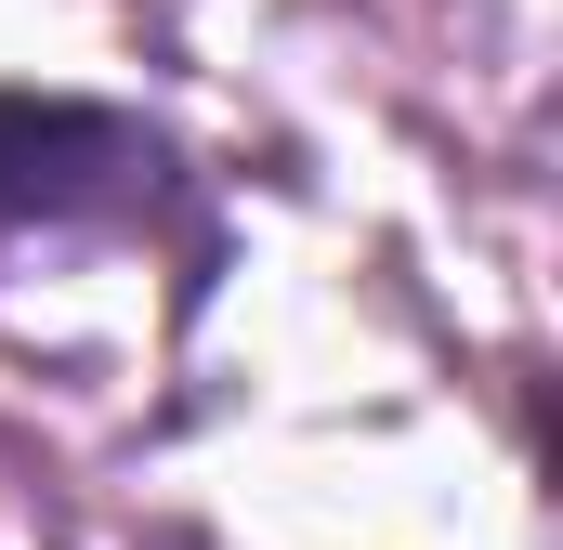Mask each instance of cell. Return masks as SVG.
Wrapping results in <instances>:
<instances>
[{
    "label": "cell",
    "instance_id": "obj_1",
    "mask_svg": "<svg viewBox=\"0 0 563 550\" xmlns=\"http://www.w3.org/2000/svg\"><path fill=\"white\" fill-rule=\"evenodd\" d=\"M157 132L119 106H79V92H0V237L26 223H106L157 197Z\"/></svg>",
    "mask_w": 563,
    "mask_h": 550
}]
</instances>
